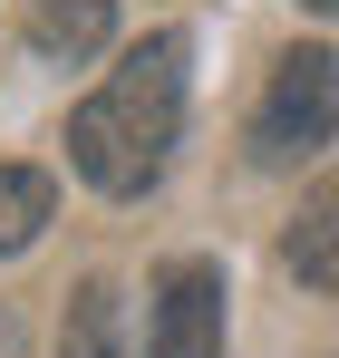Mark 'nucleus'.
Returning <instances> with one entry per match:
<instances>
[{"instance_id": "f257e3e1", "label": "nucleus", "mask_w": 339, "mask_h": 358, "mask_svg": "<svg viewBox=\"0 0 339 358\" xmlns=\"http://www.w3.org/2000/svg\"><path fill=\"white\" fill-rule=\"evenodd\" d=\"M174 136H184V39L155 29V39H136V49L97 78V97L68 117V165L97 184V194L136 203V194H155Z\"/></svg>"}, {"instance_id": "f03ea898", "label": "nucleus", "mask_w": 339, "mask_h": 358, "mask_svg": "<svg viewBox=\"0 0 339 358\" xmlns=\"http://www.w3.org/2000/svg\"><path fill=\"white\" fill-rule=\"evenodd\" d=\"M339 136V59L330 49H291L262 87V117H252V165H300Z\"/></svg>"}, {"instance_id": "7ed1b4c3", "label": "nucleus", "mask_w": 339, "mask_h": 358, "mask_svg": "<svg viewBox=\"0 0 339 358\" xmlns=\"http://www.w3.org/2000/svg\"><path fill=\"white\" fill-rule=\"evenodd\" d=\"M146 358H223V262H165L146 310Z\"/></svg>"}, {"instance_id": "20e7f679", "label": "nucleus", "mask_w": 339, "mask_h": 358, "mask_svg": "<svg viewBox=\"0 0 339 358\" xmlns=\"http://www.w3.org/2000/svg\"><path fill=\"white\" fill-rule=\"evenodd\" d=\"M107 29H116V0H39L29 10V49L49 68H88L107 49Z\"/></svg>"}, {"instance_id": "39448f33", "label": "nucleus", "mask_w": 339, "mask_h": 358, "mask_svg": "<svg viewBox=\"0 0 339 358\" xmlns=\"http://www.w3.org/2000/svg\"><path fill=\"white\" fill-rule=\"evenodd\" d=\"M282 262H291V281H300V291H330V300H339V184H320V194L291 213Z\"/></svg>"}, {"instance_id": "423d86ee", "label": "nucleus", "mask_w": 339, "mask_h": 358, "mask_svg": "<svg viewBox=\"0 0 339 358\" xmlns=\"http://www.w3.org/2000/svg\"><path fill=\"white\" fill-rule=\"evenodd\" d=\"M58 213V184L39 165H0V252H29Z\"/></svg>"}, {"instance_id": "0eeeda50", "label": "nucleus", "mask_w": 339, "mask_h": 358, "mask_svg": "<svg viewBox=\"0 0 339 358\" xmlns=\"http://www.w3.org/2000/svg\"><path fill=\"white\" fill-rule=\"evenodd\" d=\"M58 358H116V281H78L68 329H58Z\"/></svg>"}, {"instance_id": "6e6552de", "label": "nucleus", "mask_w": 339, "mask_h": 358, "mask_svg": "<svg viewBox=\"0 0 339 358\" xmlns=\"http://www.w3.org/2000/svg\"><path fill=\"white\" fill-rule=\"evenodd\" d=\"M300 10H320V20H339V0H300Z\"/></svg>"}]
</instances>
